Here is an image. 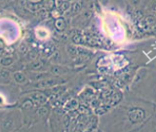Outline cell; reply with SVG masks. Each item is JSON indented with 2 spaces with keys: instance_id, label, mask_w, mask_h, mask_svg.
Segmentation results:
<instances>
[{
  "instance_id": "cell-19",
  "label": "cell",
  "mask_w": 156,
  "mask_h": 132,
  "mask_svg": "<svg viewBox=\"0 0 156 132\" xmlns=\"http://www.w3.org/2000/svg\"><path fill=\"white\" fill-rule=\"evenodd\" d=\"M82 9V4L80 2H76L73 5V13H76L78 12L80 9Z\"/></svg>"
},
{
  "instance_id": "cell-13",
  "label": "cell",
  "mask_w": 156,
  "mask_h": 132,
  "mask_svg": "<svg viewBox=\"0 0 156 132\" xmlns=\"http://www.w3.org/2000/svg\"><path fill=\"white\" fill-rule=\"evenodd\" d=\"M36 114H37V116H39L45 117V116H47V115L48 114V108H46V107H40V108H39V109L36 111Z\"/></svg>"
},
{
  "instance_id": "cell-18",
  "label": "cell",
  "mask_w": 156,
  "mask_h": 132,
  "mask_svg": "<svg viewBox=\"0 0 156 132\" xmlns=\"http://www.w3.org/2000/svg\"><path fill=\"white\" fill-rule=\"evenodd\" d=\"M67 51L70 55H79V49L75 47H68Z\"/></svg>"
},
{
  "instance_id": "cell-23",
  "label": "cell",
  "mask_w": 156,
  "mask_h": 132,
  "mask_svg": "<svg viewBox=\"0 0 156 132\" xmlns=\"http://www.w3.org/2000/svg\"><path fill=\"white\" fill-rule=\"evenodd\" d=\"M129 3L133 6H139L140 3V0H128Z\"/></svg>"
},
{
  "instance_id": "cell-4",
  "label": "cell",
  "mask_w": 156,
  "mask_h": 132,
  "mask_svg": "<svg viewBox=\"0 0 156 132\" xmlns=\"http://www.w3.org/2000/svg\"><path fill=\"white\" fill-rule=\"evenodd\" d=\"M49 77V73H41V72H36L34 71V72H31L29 73V78L31 81H34V82H37V81H40V80H43L47 77Z\"/></svg>"
},
{
  "instance_id": "cell-20",
  "label": "cell",
  "mask_w": 156,
  "mask_h": 132,
  "mask_svg": "<svg viewBox=\"0 0 156 132\" xmlns=\"http://www.w3.org/2000/svg\"><path fill=\"white\" fill-rule=\"evenodd\" d=\"M69 8H70V3H69V1H67V2H62V5L60 7V9H61L62 12H63V11H66Z\"/></svg>"
},
{
  "instance_id": "cell-25",
  "label": "cell",
  "mask_w": 156,
  "mask_h": 132,
  "mask_svg": "<svg viewBox=\"0 0 156 132\" xmlns=\"http://www.w3.org/2000/svg\"><path fill=\"white\" fill-rule=\"evenodd\" d=\"M108 1H109V0H101V3H102L103 5H106Z\"/></svg>"
},
{
  "instance_id": "cell-11",
  "label": "cell",
  "mask_w": 156,
  "mask_h": 132,
  "mask_svg": "<svg viewBox=\"0 0 156 132\" xmlns=\"http://www.w3.org/2000/svg\"><path fill=\"white\" fill-rule=\"evenodd\" d=\"M147 73V70H145V69H140V71H139V73H136V77H135V80H134V84H136L138 82H140V79H142L143 78V75Z\"/></svg>"
},
{
  "instance_id": "cell-22",
  "label": "cell",
  "mask_w": 156,
  "mask_h": 132,
  "mask_svg": "<svg viewBox=\"0 0 156 132\" xmlns=\"http://www.w3.org/2000/svg\"><path fill=\"white\" fill-rule=\"evenodd\" d=\"M73 41L77 44H81L83 42V37L80 36V35H76L73 37Z\"/></svg>"
},
{
  "instance_id": "cell-15",
  "label": "cell",
  "mask_w": 156,
  "mask_h": 132,
  "mask_svg": "<svg viewBox=\"0 0 156 132\" xmlns=\"http://www.w3.org/2000/svg\"><path fill=\"white\" fill-rule=\"evenodd\" d=\"M2 127L5 129H11L12 127H13V120L12 119H7V120H5L3 122V124H2Z\"/></svg>"
},
{
  "instance_id": "cell-14",
  "label": "cell",
  "mask_w": 156,
  "mask_h": 132,
  "mask_svg": "<svg viewBox=\"0 0 156 132\" xmlns=\"http://www.w3.org/2000/svg\"><path fill=\"white\" fill-rule=\"evenodd\" d=\"M19 52L22 55H26L28 53V45L25 43H22L19 47Z\"/></svg>"
},
{
  "instance_id": "cell-3",
  "label": "cell",
  "mask_w": 156,
  "mask_h": 132,
  "mask_svg": "<svg viewBox=\"0 0 156 132\" xmlns=\"http://www.w3.org/2000/svg\"><path fill=\"white\" fill-rule=\"evenodd\" d=\"M46 66V62L42 61V60H34L32 62H29L26 64V70L29 71H39L41 70L42 68H44Z\"/></svg>"
},
{
  "instance_id": "cell-5",
  "label": "cell",
  "mask_w": 156,
  "mask_h": 132,
  "mask_svg": "<svg viewBox=\"0 0 156 132\" xmlns=\"http://www.w3.org/2000/svg\"><path fill=\"white\" fill-rule=\"evenodd\" d=\"M31 99L34 101V104H37V105L43 104L47 101V97L41 92H35V93H34L33 95L31 96Z\"/></svg>"
},
{
  "instance_id": "cell-26",
  "label": "cell",
  "mask_w": 156,
  "mask_h": 132,
  "mask_svg": "<svg viewBox=\"0 0 156 132\" xmlns=\"http://www.w3.org/2000/svg\"><path fill=\"white\" fill-rule=\"evenodd\" d=\"M67 1H69V0H62V2H67Z\"/></svg>"
},
{
  "instance_id": "cell-2",
  "label": "cell",
  "mask_w": 156,
  "mask_h": 132,
  "mask_svg": "<svg viewBox=\"0 0 156 132\" xmlns=\"http://www.w3.org/2000/svg\"><path fill=\"white\" fill-rule=\"evenodd\" d=\"M128 116L132 122L138 123V122H141L144 119V112L141 109L135 108L129 112Z\"/></svg>"
},
{
  "instance_id": "cell-8",
  "label": "cell",
  "mask_w": 156,
  "mask_h": 132,
  "mask_svg": "<svg viewBox=\"0 0 156 132\" xmlns=\"http://www.w3.org/2000/svg\"><path fill=\"white\" fill-rule=\"evenodd\" d=\"M55 27H56L57 30L62 32L66 27V22L63 20L62 18H58L57 20L55 21Z\"/></svg>"
},
{
  "instance_id": "cell-10",
  "label": "cell",
  "mask_w": 156,
  "mask_h": 132,
  "mask_svg": "<svg viewBox=\"0 0 156 132\" xmlns=\"http://www.w3.org/2000/svg\"><path fill=\"white\" fill-rule=\"evenodd\" d=\"M10 80V73L7 70L0 71V82L8 83Z\"/></svg>"
},
{
  "instance_id": "cell-16",
  "label": "cell",
  "mask_w": 156,
  "mask_h": 132,
  "mask_svg": "<svg viewBox=\"0 0 156 132\" xmlns=\"http://www.w3.org/2000/svg\"><path fill=\"white\" fill-rule=\"evenodd\" d=\"M50 61L52 62H60V61H61V54H60V52H55L54 54H52V56H51V58H50Z\"/></svg>"
},
{
  "instance_id": "cell-21",
  "label": "cell",
  "mask_w": 156,
  "mask_h": 132,
  "mask_svg": "<svg viewBox=\"0 0 156 132\" xmlns=\"http://www.w3.org/2000/svg\"><path fill=\"white\" fill-rule=\"evenodd\" d=\"M37 16L39 18H45L48 16V11L45 9H39L38 13H37Z\"/></svg>"
},
{
  "instance_id": "cell-9",
  "label": "cell",
  "mask_w": 156,
  "mask_h": 132,
  "mask_svg": "<svg viewBox=\"0 0 156 132\" xmlns=\"http://www.w3.org/2000/svg\"><path fill=\"white\" fill-rule=\"evenodd\" d=\"M13 62H14V59L10 57V56H4V57L0 59V64L5 67L10 66Z\"/></svg>"
},
{
  "instance_id": "cell-24",
  "label": "cell",
  "mask_w": 156,
  "mask_h": 132,
  "mask_svg": "<svg viewBox=\"0 0 156 132\" xmlns=\"http://www.w3.org/2000/svg\"><path fill=\"white\" fill-rule=\"evenodd\" d=\"M151 11H152V13H153V14H155V15H156V5H154V6L152 7Z\"/></svg>"
},
{
  "instance_id": "cell-1",
  "label": "cell",
  "mask_w": 156,
  "mask_h": 132,
  "mask_svg": "<svg viewBox=\"0 0 156 132\" xmlns=\"http://www.w3.org/2000/svg\"><path fill=\"white\" fill-rule=\"evenodd\" d=\"M64 82L63 79H62L60 77H47L43 80H40V81H37L35 82L34 84V87H39V88H47V87H52L56 85H58Z\"/></svg>"
},
{
  "instance_id": "cell-6",
  "label": "cell",
  "mask_w": 156,
  "mask_h": 132,
  "mask_svg": "<svg viewBox=\"0 0 156 132\" xmlns=\"http://www.w3.org/2000/svg\"><path fill=\"white\" fill-rule=\"evenodd\" d=\"M13 79L18 84H23L27 81L26 74H24L23 72H15L13 73Z\"/></svg>"
},
{
  "instance_id": "cell-12",
  "label": "cell",
  "mask_w": 156,
  "mask_h": 132,
  "mask_svg": "<svg viewBox=\"0 0 156 132\" xmlns=\"http://www.w3.org/2000/svg\"><path fill=\"white\" fill-rule=\"evenodd\" d=\"M34 101H33L32 99H28V100H25V101L23 102L22 107L24 108V109L29 110V109H32V108L34 107Z\"/></svg>"
},
{
  "instance_id": "cell-7",
  "label": "cell",
  "mask_w": 156,
  "mask_h": 132,
  "mask_svg": "<svg viewBox=\"0 0 156 132\" xmlns=\"http://www.w3.org/2000/svg\"><path fill=\"white\" fill-rule=\"evenodd\" d=\"M50 73L52 74H54V75H57V77H60V75H62V74L67 73V69L63 68V67H61L58 65H54V66L51 67Z\"/></svg>"
},
{
  "instance_id": "cell-17",
  "label": "cell",
  "mask_w": 156,
  "mask_h": 132,
  "mask_svg": "<svg viewBox=\"0 0 156 132\" xmlns=\"http://www.w3.org/2000/svg\"><path fill=\"white\" fill-rule=\"evenodd\" d=\"M37 57H38V54H37L36 51H34V50H33V51H30V52L27 53V58H28V60H29L30 62L36 60Z\"/></svg>"
}]
</instances>
